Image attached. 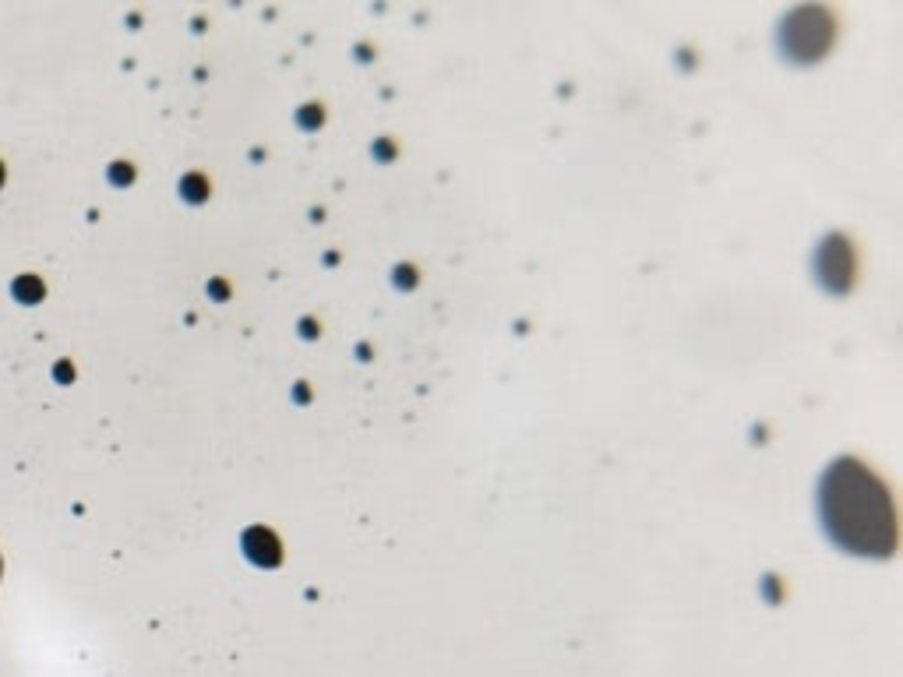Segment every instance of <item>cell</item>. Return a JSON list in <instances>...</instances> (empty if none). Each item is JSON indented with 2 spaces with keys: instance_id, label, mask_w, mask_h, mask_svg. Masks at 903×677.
<instances>
[{
  "instance_id": "cell-2",
  "label": "cell",
  "mask_w": 903,
  "mask_h": 677,
  "mask_svg": "<svg viewBox=\"0 0 903 677\" xmlns=\"http://www.w3.org/2000/svg\"><path fill=\"white\" fill-rule=\"evenodd\" d=\"M0 572H4V561H0Z\"/></svg>"
},
{
  "instance_id": "cell-1",
  "label": "cell",
  "mask_w": 903,
  "mask_h": 677,
  "mask_svg": "<svg viewBox=\"0 0 903 677\" xmlns=\"http://www.w3.org/2000/svg\"><path fill=\"white\" fill-rule=\"evenodd\" d=\"M819 515L836 544L865 558H886L896 544L893 505L886 487L861 462L840 459L819 487Z\"/></svg>"
}]
</instances>
